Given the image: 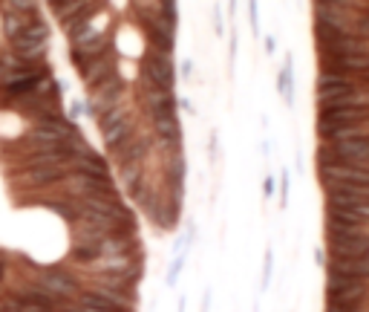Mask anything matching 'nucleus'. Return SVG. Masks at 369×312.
Masks as SVG:
<instances>
[{
  "label": "nucleus",
  "mask_w": 369,
  "mask_h": 312,
  "mask_svg": "<svg viewBox=\"0 0 369 312\" xmlns=\"http://www.w3.org/2000/svg\"><path fill=\"white\" fill-rule=\"evenodd\" d=\"M3 110L15 113L26 124H35V121H49V119H58V116H67L64 113V93H61V84L52 78H46L43 84H38L35 90H29L26 96L9 101Z\"/></svg>",
  "instance_id": "obj_1"
},
{
  "label": "nucleus",
  "mask_w": 369,
  "mask_h": 312,
  "mask_svg": "<svg viewBox=\"0 0 369 312\" xmlns=\"http://www.w3.org/2000/svg\"><path fill=\"white\" fill-rule=\"evenodd\" d=\"M6 43L23 61H46V55H49V23H46V18L26 23L23 29L9 35Z\"/></svg>",
  "instance_id": "obj_2"
},
{
  "label": "nucleus",
  "mask_w": 369,
  "mask_h": 312,
  "mask_svg": "<svg viewBox=\"0 0 369 312\" xmlns=\"http://www.w3.org/2000/svg\"><path fill=\"white\" fill-rule=\"evenodd\" d=\"M326 303H369V281H346L326 275Z\"/></svg>",
  "instance_id": "obj_3"
},
{
  "label": "nucleus",
  "mask_w": 369,
  "mask_h": 312,
  "mask_svg": "<svg viewBox=\"0 0 369 312\" xmlns=\"http://www.w3.org/2000/svg\"><path fill=\"white\" fill-rule=\"evenodd\" d=\"M75 70H78L84 87H95V84H101L104 78H110V75L119 72V50H110V52H104V55H98V58L84 61V64H78Z\"/></svg>",
  "instance_id": "obj_4"
},
{
  "label": "nucleus",
  "mask_w": 369,
  "mask_h": 312,
  "mask_svg": "<svg viewBox=\"0 0 369 312\" xmlns=\"http://www.w3.org/2000/svg\"><path fill=\"white\" fill-rule=\"evenodd\" d=\"M323 269L332 278L346 281H369V257H343V254H326Z\"/></svg>",
  "instance_id": "obj_5"
},
{
  "label": "nucleus",
  "mask_w": 369,
  "mask_h": 312,
  "mask_svg": "<svg viewBox=\"0 0 369 312\" xmlns=\"http://www.w3.org/2000/svg\"><path fill=\"white\" fill-rule=\"evenodd\" d=\"M323 312H369V303H326Z\"/></svg>",
  "instance_id": "obj_6"
}]
</instances>
